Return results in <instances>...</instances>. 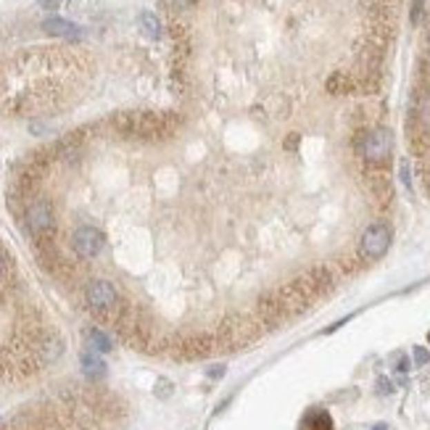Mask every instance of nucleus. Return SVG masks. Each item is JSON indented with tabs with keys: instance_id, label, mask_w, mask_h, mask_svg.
I'll return each instance as SVG.
<instances>
[{
	"instance_id": "obj_2",
	"label": "nucleus",
	"mask_w": 430,
	"mask_h": 430,
	"mask_svg": "<svg viewBox=\"0 0 430 430\" xmlns=\"http://www.w3.org/2000/svg\"><path fill=\"white\" fill-rule=\"evenodd\" d=\"M85 304L95 317L119 322L121 320V298L114 282L108 280H90L85 285Z\"/></svg>"
},
{
	"instance_id": "obj_15",
	"label": "nucleus",
	"mask_w": 430,
	"mask_h": 430,
	"mask_svg": "<svg viewBox=\"0 0 430 430\" xmlns=\"http://www.w3.org/2000/svg\"><path fill=\"white\" fill-rule=\"evenodd\" d=\"M8 275H11V262H8V256L0 251V293L6 291V285H8Z\"/></svg>"
},
{
	"instance_id": "obj_9",
	"label": "nucleus",
	"mask_w": 430,
	"mask_h": 430,
	"mask_svg": "<svg viewBox=\"0 0 430 430\" xmlns=\"http://www.w3.org/2000/svg\"><path fill=\"white\" fill-rule=\"evenodd\" d=\"M79 364H82L85 378H90V380H101L106 375V362L101 359V354H95V351H90V349L79 356Z\"/></svg>"
},
{
	"instance_id": "obj_8",
	"label": "nucleus",
	"mask_w": 430,
	"mask_h": 430,
	"mask_svg": "<svg viewBox=\"0 0 430 430\" xmlns=\"http://www.w3.org/2000/svg\"><path fill=\"white\" fill-rule=\"evenodd\" d=\"M106 246V237L104 233L98 230V227H92V224H82V227H77L75 233H72V251L79 256V259H95L98 253L104 251Z\"/></svg>"
},
{
	"instance_id": "obj_16",
	"label": "nucleus",
	"mask_w": 430,
	"mask_h": 430,
	"mask_svg": "<svg viewBox=\"0 0 430 430\" xmlns=\"http://www.w3.org/2000/svg\"><path fill=\"white\" fill-rule=\"evenodd\" d=\"M164 6L172 8V11H185V8L193 6V0H164Z\"/></svg>"
},
{
	"instance_id": "obj_22",
	"label": "nucleus",
	"mask_w": 430,
	"mask_h": 430,
	"mask_svg": "<svg viewBox=\"0 0 430 430\" xmlns=\"http://www.w3.org/2000/svg\"><path fill=\"white\" fill-rule=\"evenodd\" d=\"M378 388H380L383 393H388V391H391V386H388V383H386V378H380V383H378Z\"/></svg>"
},
{
	"instance_id": "obj_21",
	"label": "nucleus",
	"mask_w": 430,
	"mask_h": 430,
	"mask_svg": "<svg viewBox=\"0 0 430 430\" xmlns=\"http://www.w3.org/2000/svg\"><path fill=\"white\" fill-rule=\"evenodd\" d=\"M296 146H298V135H291V137L285 140V148H291V150H293V148H296Z\"/></svg>"
},
{
	"instance_id": "obj_11",
	"label": "nucleus",
	"mask_w": 430,
	"mask_h": 430,
	"mask_svg": "<svg viewBox=\"0 0 430 430\" xmlns=\"http://www.w3.org/2000/svg\"><path fill=\"white\" fill-rule=\"evenodd\" d=\"M88 349H90V351H95V354H108V351L114 349V341L106 335L104 330H98V327H90V330H88Z\"/></svg>"
},
{
	"instance_id": "obj_10",
	"label": "nucleus",
	"mask_w": 430,
	"mask_h": 430,
	"mask_svg": "<svg viewBox=\"0 0 430 430\" xmlns=\"http://www.w3.org/2000/svg\"><path fill=\"white\" fill-rule=\"evenodd\" d=\"M43 30L48 35H56V37H79L82 35V27H77L66 19H48V21H43Z\"/></svg>"
},
{
	"instance_id": "obj_14",
	"label": "nucleus",
	"mask_w": 430,
	"mask_h": 430,
	"mask_svg": "<svg viewBox=\"0 0 430 430\" xmlns=\"http://www.w3.org/2000/svg\"><path fill=\"white\" fill-rule=\"evenodd\" d=\"M327 90H330V92H349V90H354V79H351V77H346V75L330 77Z\"/></svg>"
},
{
	"instance_id": "obj_1",
	"label": "nucleus",
	"mask_w": 430,
	"mask_h": 430,
	"mask_svg": "<svg viewBox=\"0 0 430 430\" xmlns=\"http://www.w3.org/2000/svg\"><path fill=\"white\" fill-rule=\"evenodd\" d=\"M117 127L127 137H143V140H156L166 137L177 130V121L166 114H130L117 121Z\"/></svg>"
},
{
	"instance_id": "obj_17",
	"label": "nucleus",
	"mask_w": 430,
	"mask_h": 430,
	"mask_svg": "<svg viewBox=\"0 0 430 430\" xmlns=\"http://www.w3.org/2000/svg\"><path fill=\"white\" fill-rule=\"evenodd\" d=\"M428 362H430L428 349H422V346H417V349H415V364H417V367H422V364H428Z\"/></svg>"
},
{
	"instance_id": "obj_19",
	"label": "nucleus",
	"mask_w": 430,
	"mask_h": 430,
	"mask_svg": "<svg viewBox=\"0 0 430 430\" xmlns=\"http://www.w3.org/2000/svg\"><path fill=\"white\" fill-rule=\"evenodd\" d=\"M206 375H208V378H214V380H217V378H222V375H224V364H214V367H208Z\"/></svg>"
},
{
	"instance_id": "obj_12",
	"label": "nucleus",
	"mask_w": 430,
	"mask_h": 430,
	"mask_svg": "<svg viewBox=\"0 0 430 430\" xmlns=\"http://www.w3.org/2000/svg\"><path fill=\"white\" fill-rule=\"evenodd\" d=\"M140 30L146 32V37H150V40H159L162 37V21L156 19V14L143 11L140 14Z\"/></svg>"
},
{
	"instance_id": "obj_6",
	"label": "nucleus",
	"mask_w": 430,
	"mask_h": 430,
	"mask_svg": "<svg viewBox=\"0 0 430 430\" xmlns=\"http://www.w3.org/2000/svg\"><path fill=\"white\" fill-rule=\"evenodd\" d=\"M24 222L32 230V235L48 237L56 230V208L48 198H30L24 208Z\"/></svg>"
},
{
	"instance_id": "obj_13",
	"label": "nucleus",
	"mask_w": 430,
	"mask_h": 430,
	"mask_svg": "<svg viewBox=\"0 0 430 430\" xmlns=\"http://www.w3.org/2000/svg\"><path fill=\"white\" fill-rule=\"evenodd\" d=\"M304 430H333V420H330V415H327V412L317 409V412H312V415L306 417Z\"/></svg>"
},
{
	"instance_id": "obj_24",
	"label": "nucleus",
	"mask_w": 430,
	"mask_h": 430,
	"mask_svg": "<svg viewBox=\"0 0 430 430\" xmlns=\"http://www.w3.org/2000/svg\"><path fill=\"white\" fill-rule=\"evenodd\" d=\"M428 341H430V335H428Z\"/></svg>"
},
{
	"instance_id": "obj_20",
	"label": "nucleus",
	"mask_w": 430,
	"mask_h": 430,
	"mask_svg": "<svg viewBox=\"0 0 430 430\" xmlns=\"http://www.w3.org/2000/svg\"><path fill=\"white\" fill-rule=\"evenodd\" d=\"M61 3H63V0H40V6H43V8H48V11H53V8H59Z\"/></svg>"
},
{
	"instance_id": "obj_23",
	"label": "nucleus",
	"mask_w": 430,
	"mask_h": 430,
	"mask_svg": "<svg viewBox=\"0 0 430 430\" xmlns=\"http://www.w3.org/2000/svg\"><path fill=\"white\" fill-rule=\"evenodd\" d=\"M375 430H388L386 425H375Z\"/></svg>"
},
{
	"instance_id": "obj_3",
	"label": "nucleus",
	"mask_w": 430,
	"mask_h": 430,
	"mask_svg": "<svg viewBox=\"0 0 430 430\" xmlns=\"http://www.w3.org/2000/svg\"><path fill=\"white\" fill-rule=\"evenodd\" d=\"M407 135L415 153H425L430 148V90H420L415 95L409 108Z\"/></svg>"
},
{
	"instance_id": "obj_7",
	"label": "nucleus",
	"mask_w": 430,
	"mask_h": 430,
	"mask_svg": "<svg viewBox=\"0 0 430 430\" xmlns=\"http://www.w3.org/2000/svg\"><path fill=\"white\" fill-rule=\"evenodd\" d=\"M256 320H248V317H230L222 322V330H219V343L230 346V349H237V346H246L256 338Z\"/></svg>"
},
{
	"instance_id": "obj_18",
	"label": "nucleus",
	"mask_w": 430,
	"mask_h": 430,
	"mask_svg": "<svg viewBox=\"0 0 430 430\" xmlns=\"http://www.w3.org/2000/svg\"><path fill=\"white\" fill-rule=\"evenodd\" d=\"M420 16H422V0L412 3V24H420Z\"/></svg>"
},
{
	"instance_id": "obj_4",
	"label": "nucleus",
	"mask_w": 430,
	"mask_h": 430,
	"mask_svg": "<svg viewBox=\"0 0 430 430\" xmlns=\"http://www.w3.org/2000/svg\"><path fill=\"white\" fill-rule=\"evenodd\" d=\"M359 153L370 166H386L393 153V135L386 127H372L359 140Z\"/></svg>"
},
{
	"instance_id": "obj_5",
	"label": "nucleus",
	"mask_w": 430,
	"mask_h": 430,
	"mask_svg": "<svg viewBox=\"0 0 430 430\" xmlns=\"http://www.w3.org/2000/svg\"><path fill=\"white\" fill-rule=\"evenodd\" d=\"M391 240H393V233L386 222H372L359 237V256L364 262H378L388 253Z\"/></svg>"
}]
</instances>
